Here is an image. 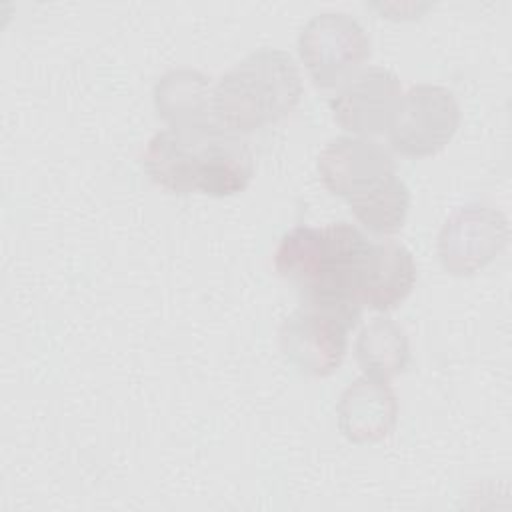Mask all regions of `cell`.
Returning <instances> with one entry per match:
<instances>
[{
  "label": "cell",
  "instance_id": "6da1fadb",
  "mask_svg": "<svg viewBox=\"0 0 512 512\" xmlns=\"http://www.w3.org/2000/svg\"><path fill=\"white\" fill-rule=\"evenodd\" d=\"M142 164L154 184L178 196H234L246 190L254 176L252 150L220 124L156 132L144 148Z\"/></svg>",
  "mask_w": 512,
  "mask_h": 512
},
{
  "label": "cell",
  "instance_id": "7a4b0ae2",
  "mask_svg": "<svg viewBox=\"0 0 512 512\" xmlns=\"http://www.w3.org/2000/svg\"><path fill=\"white\" fill-rule=\"evenodd\" d=\"M302 76L280 48H260L214 84V118L232 134H248L286 118L300 102Z\"/></svg>",
  "mask_w": 512,
  "mask_h": 512
},
{
  "label": "cell",
  "instance_id": "3957f363",
  "mask_svg": "<svg viewBox=\"0 0 512 512\" xmlns=\"http://www.w3.org/2000/svg\"><path fill=\"white\" fill-rule=\"evenodd\" d=\"M298 52L314 86L330 90L362 70L370 58V38L354 16L320 12L300 30Z\"/></svg>",
  "mask_w": 512,
  "mask_h": 512
},
{
  "label": "cell",
  "instance_id": "277c9868",
  "mask_svg": "<svg viewBox=\"0 0 512 512\" xmlns=\"http://www.w3.org/2000/svg\"><path fill=\"white\" fill-rule=\"evenodd\" d=\"M372 242L344 220L324 228V252L316 278L302 290L304 300L336 310L358 324L360 286Z\"/></svg>",
  "mask_w": 512,
  "mask_h": 512
},
{
  "label": "cell",
  "instance_id": "5b68a950",
  "mask_svg": "<svg viewBox=\"0 0 512 512\" xmlns=\"http://www.w3.org/2000/svg\"><path fill=\"white\" fill-rule=\"evenodd\" d=\"M354 326V320L336 310L302 302L280 324V350L300 374L326 378L340 368Z\"/></svg>",
  "mask_w": 512,
  "mask_h": 512
},
{
  "label": "cell",
  "instance_id": "8992f818",
  "mask_svg": "<svg viewBox=\"0 0 512 512\" xmlns=\"http://www.w3.org/2000/svg\"><path fill=\"white\" fill-rule=\"evenodd\" d=\"M460 126V106L440 84H414L400 100L388 132L390 146L408 158L438 154Z\"/></svg>",
  "mask_w": 512,
  "mask_h": 512
},
{
  "label": "cell",
  "instance_id": "52a82bcc",
  "mask_svg": "<svg viewBox=\"0 0 512 512\" xmlns=\"http://www.w3.org/2000/svg\"><path fill=\"white\" fill-rule=\"evenodd\" d=\"M510 226L506 214L484 202L458 206L438 232L436 252L452 276H472L484 270L506 248Z\"/></svg>",
  "mask_w": 512,
  "mask_h": 512
},
{
  "label": "cell",
  "instance_id": "ba28073f",
  "mask_svg": "<svg viewBox=\"0 0 512 512\" xmlns=\"http://www.w3.org/2000/svg\"><path fill=\"white\" fill-rule=\"evenodd\" d=\"M316 170L324 188L348 202L394 176L396 164L392 154L368 136H336L318 154Z\"/></svg>",
  "mask_w": 512,
  "mask_h": 512
},
{
  "label": "cell",
  "instance_id": "9c48e42d",
  "mask_svg": "<svg viewBox=\"0 0 512 512\" xmlns=\"http://www.w3.org/2000/svg\"><path fill=\"white\" fill-rule=\"evenodd\" d=\"M402 94V82L392 70L368 66L338 88L330 100L332 116L356 136L382 134L390 128Z\"/></svg>",
  "mask_w": 512,
  "mask_h": 512
},
{
  "label": "cell",
  "instance_id": "30bf717a",
  "mask_svg": "<svg viewBox=\"0 0 512 512\" xmlns=\"http://www.w3.org/2000/svg\"><path fill=\"white\" fill-rule=\"evenodd\" d=\"M338 428L354 444H372L388 438L398 424V398L388 380L362 374L340 394Z\"/></svg>",
  "mask_w": 512,
  "mask_h": 512
},
{
  "label": "cell",
  "instance_id": "8fae6325",
  "mask_svg": "<svg viewBox=\"0 0 512 512\" xmlns=\"http://www.w3.org/2000/svg\"><path fill=\"white\" fill-rule=\"evenodd\" d=\"M154 108L168 128H208L214 118V86L210 78L194 68H174L158 78Z\"/></svg>",
  "mask_w": 512,
  "mask_h": 512
},
{
  "label": "cell",
  "instance_id": "7c38bea8",
  "mask_svg": "<svg viewBox=\"0 0 512 512\" xmlns=\"http://www.w3.org/2000/svg\"><path fill=\"white\" fill-rule=\"evenodd\" d=\"M416 284V262L412 252L394 240L372 242L362 286V308L388 312L400 306Z\"/></svg>",
  "mask_w": 512,
  "mask_h": 512
},
{
  "label": "cell",
  "instance_id": "4fadbf2b",
  "mask_svg": "<svg viewBox=\"0 0 512 512\" xmlns=\"http://www.w3.org/2000/svg\"><path fill=\"white\" fill-rule=\"evenodd\" d=\"M356 360L364 374L390 380L406 370L410 342L406 330L388 316L368 322L356 338Z\"/></svg>",
  "mask_w": 512,
  "mask_h": 512
},
{
  "label": "cell",
  "instance_id": "5bb4252c",
  "mask_svg": "<svg viewBox=\"0 0 512 512\" xmlns=\"http://www.w3.org/2000/svg\"><path fill=\"white\" fill-rule=\"evenodd\" d=\"M348 206L356 220L374 234L388 236L402 230L408 208L410 190L396 174L372 188L370 192L348 200Z\"/></svg>",
  "mask_w": 512,
  "mask_h": 512
},
{
  "label": "cell",
  "instance_id": "9a60e30c",
  "mask_svg": "<svg viewBox=\"0 0 512 512\" xmlns=\"http://www.w3.org/2000/svg\"><path fill=\"white\" fill-rule=\"evenodd\" d=\"M322 252L324 228L296 226L280 238L274 252V268L284 280L292 282L302 292L316 278Z\"/></svg>",
  "mask_w": 512,
  "mask_h": 512
},
{
  "label": "cell",
  "instance_id": "2e32d148",
  "mask_svg": "<svg viewBox=\"0 0 512 512\" xmlns=\"http://www.w3.org/2000/svg\"><path fill=\"white\" fill-rule=\"evenodd\" d=\"M370 6L392 20H414L432 8L430 2H376Z\"/></svg>",
  "mask_w": 512,
  "mask_h": 512
}]
</instances>
